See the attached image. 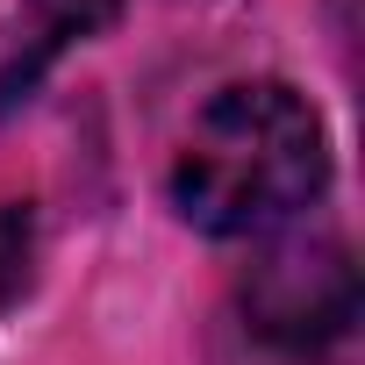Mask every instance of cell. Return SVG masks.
<instances>
[{"mask_svg":"<svg viewBox=\"0 0 365 365\" xmlns=\"http://www.w3.org/2000/svg\"><path fill=\"white\" fill-rule=\"evenodd\" d=\"M322 172L329 150L315 108L279 79H251L222 86L194 115L172 165V201L208 237H258L322 194Z\"/></svg>","mask_w":365,"mask_h":365,"instance_id":"cell-1","label":"cell"},{"mask_svg":"<svg viewBox=\"0 0 365 365\" xmlns=\"http://www.w3.org/2000/svg\"><path fill=\"white\" fill-rule=\"evenodd\" d=\"M244 301H251L258 336H272L287 351H322L358 315V272H351L344 244H287L251 272Z\"/></svg>","mask_w":365,"mask_h":365,"instance_id":"cell-2","label":"cell"},{"mask_svg":"<svg viewBox=\"0 0 365 365\" xmlns=\"http://www.w3.org/2000/svg\"><path fill=\"white\" fill-rule=\"evenodd\" d=\"M108 22H115V0H22V8H15V36L22 43L0 58V93L29 86L43 58H58L72 36H93Z\"/></svg>","mask_w":365,"mask_h":365,"instance_id":"cell-3","label":"cell"},{"mask_svg":"<svg viewBox=\"0 0 365 365\" xmlns=\"http://www.w3.org/2000/svg\"><path fill=\"white\" fill-rule=\"evenodd\" d=\"M29 265V215L22 208H0V294H8Z\"/></svg>","mask_w":365,"mask_h":365,"instance_id":"cell-4","label":"cell"}]
</instances>
